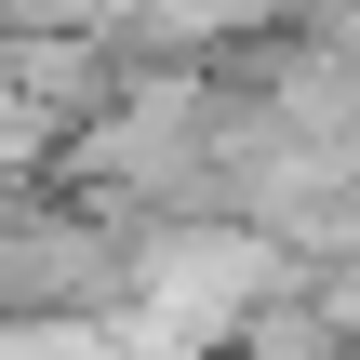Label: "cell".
<instances>
[{
	"label": "cell",
	"instance_id": "cell-1",
	"mask_svg": "<svg viewBox=\"0 0 360 360\" xmlns=\"http://www.w3.org/2000/svg\"><path fill=\"white\" fill-rule=\"evenodd\" d=\"M294 27H307V40H334V53H360V0H307Z\"/></svg>",
	"mask_w": 360,
	"mask_h": 360
}]
</instances>
